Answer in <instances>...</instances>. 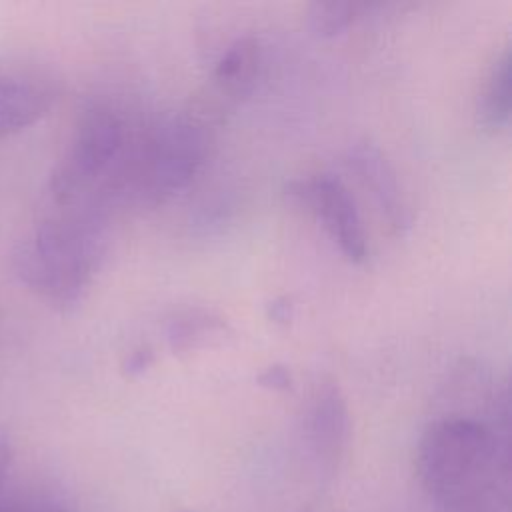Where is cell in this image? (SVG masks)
<instances>
[{"label":"cell","mask_w":512,"mask_h":512,"mask_svg":"<svg viewBox=\"0 0 512 512\" xmlns=\"http://www.w3.org/2000/svg\"><path fill=\"white\" fill-rule=\"evenodd\" d=\"M256 382L258 386L262 388H268V390H274V392H284V390H290L292 388V372L288 370V366L284 364H270L266 366L258 376H256Z\"/></svg>","instance_id":"13"},{"label":"cell","mask_w":512,"mask_h":512,"mask_svg":"<svg viewBox=\"0 0 512 512\" xmlns=\"http://www.w3.org/2000/svg\"><path fill=\"white\" fill-rule=\"evenodd\" d=\"M76 512H82V510H76Z\"/></svg>","instance_id":"18"},{"label":"cell","mask_w":512,"mask_h":512,"mask_svg":"<svg viewBox=\"0 0 512 512\" xmlns=\"http://www.w3.org/2000/svg\"><path fill=\"white\" fill-rule=\"evenodd\" d=\"M370 10L364 2H314L308 6V24L320 38H332Z\"/></svg>","instance_id":"12"},{"label":"cell","mask_w":512,"mask_h":512,"mask_svg":"<svg viewBox=\"0 0 512 512\" xmlns=\"http://www.w3.org/2000/svg\"><path fill=\"white\" fill-rule=\"evenodd\" d=\"M154 362V350L148 344H140L128 352V356L122 362V370L128 376H138L146 372Z\"/></svg>","instance_id":"14"},{"label":"cell","mask_w":512,"mask_h":512,"mask_svg":"<svg viewBox=\"0 0 512 512\" xmlns=\"http://www.w3.org/2000/svg\"><path fill=\"white\" fill-rule=\"evenodd\" d=\"M56 96L42 82L28 78H0V138L18 134L44 118Z\"/></svg>","instance_id":"8"},{"label":"cell","mask_w":512,"mask_h":512,"mask_svg":"<svg viewBox=\"0 0 512 512\" xmlns=\"http://www.w3.org/2000/svg\"><path fill=\"white\" fill-rule=\"evenodd\" d=\"M134 128L108 104L82 110L68 152L50 176L58 210H86L106 216L118 200V186Z\"/></svg>","instance_id":"3"},{"label":"cell","mask_w":512,"mask_h":512,"mask_svg":"<svg viewBox=\"0 0 512 512\" xmlns=\"http://www.w3.org/2000/svg\"><path fill=\"white\" fill-rule=\"evenodd\" d=\"M510 48H504L488 70L478 98V122L486 130H500L510 120Z\"/></svg>","instance_id":"10"},{"label":"cell","mask_w":512,"mask_h":512,"mask_svg":"<svg viewBox=\"0 0 512 512\" xmlns=\"http://www.w3.org/2000/svg\"><path fill=\"white\" fill-rule=\"evenodd\" d=\"M262 68V48L254 36L236 38L214 64L212 82L218 98L228 104L248 96ZM218 100V102H220Z\"/></svg>","instance_id":"9"},{"label":"cell","mask_w":512,"mask_h":512,"mask_svg":"<svg viewBox=\"0 0 512 512\" xmlns=\"http://www.w3.org/2000/svg\"><path fill=\"white\" fill-rule=\"evenodd\" d=\"M346 162L358 174L360 182L370 190L388 224L396 232H406L412 226V212L400 188L396 170L378 144L370 140L354 142L348 150Z\"/></svg>","instance_id":"7"},{"label":"cell","mask_w":512,"mask_h":512,"mask_svg":"<svg viewBox=\"0 0 512 512\" xmlns=\"http://www.w3.org/2000/svg\"><path fill=\"white\" fill-rule=\"evenodd\" d=\"M510 410L450 412L418 442V480L436 512H512Z\"/></svg>","instance_id":"1"},{"label":"cell","mask_w":512,"mask_h":512,"mask_svg":"<svg viewBox=\"0 0 512 512\" xmlns=\"http://www.w3.org/2000/svg\"><path fill=\"white\" fill-rule=\"evenodd\" d=\"M212 126L190 108L134 130L118 200L156 206L188 188L208 158Z\"/></svg>","instance_id":"4"},{"label":"cell","mask_w":512,"mask_h":512,"mask_svg":"<svg viewBox=\"0 0 512 512\" xmlns=\"http://www.w3.org/2000/svg\"><path fill=\"white\" fill-rule=\"evenodd\" d=\"M284 192L306 206L328 230L340 252L354 264L368 256V240L356 202L346 184L334 174H312L286 182Z\"/></svg>","instance_id":"5"},{"label":"cell","mask_w":512,"mask_h":512,"mask_svg":"<svg viewBox=\"0 0 512 512\" xmlns=\"http://www.w3.org/2000/svg\"><path fill=\"white\" fill-rule=\"evenodd\" d=\"M180 512H192V510H180Z\"/></svg>","instance_id":"17"},{"label":"cell","mask_w":512,"mask_h":512,"mask_svg":"<svg viewBox=\"0 0 512 512\" xmlns=\"http://www.w3.org/2000/svg\"><path fill=\"white\" fill-rule=\"evenodd\" d=\"M106 254V216L58 210L28 230L12 250L16 278L46 304L74 308Z\"/></svg>","instance_id":"2"},{"label":"cell","mask_w":512,"mask_h":512,"mask_svg":"<svg viewBox=\"0 0 512 512\" xmlns=\"http://www.w3.org/2000/svg\"><path fill=\"white\" fill-rule=\"evenodd\" d=\"M292 312H294V304L288 296H278L270 300L266 306L268 318L276 324H288L292 320Z\"/></svg>","instance_id":"16"},{"label":"cell","mask_w":512,"mask_h":512,"mask_svg":"<svg viewBox=\"0 0 512 512\" xmlns=\"http://www.w3.org/2000/svg\"><path fill=\"white\" fill-rule=\"evenodd\" d=\"M10 468H12V446L4 436H0V506L8 494Z\"/></svg>","instance_id":"15"},{"label":"cell","mask_w":512,"mask_h":512,"mask_svg":"<svg viewBox=\"0 0 512 512\" xmlns=\"http://www.w3.org/2000/svg\"><path fill=\"white\" fill-rule=\"evenodd\" d=\"M228 332L226 322L208 312V310H200V308H192V310H184L180 314H176L168 326H166V340L172 348V352H190L196 348H202L206 344H210L212 340L222 338Z\"/></svg>","instance_id":"11"},{"label":"cell","mask_w":512,"mask_h":512,"mask_svg":"<svg viewBox=\"0 0 512 512\" xmlns=\"http://www.w3.org/2000/svg\"><path fill=\"white\" fill-rule=\"evenodd\" d=\"M350 432L346 400L334 380H320L306 410V436L318 466L332 472L344 454Z\"/></svg>","instance_id":"6"}]
</instances>
